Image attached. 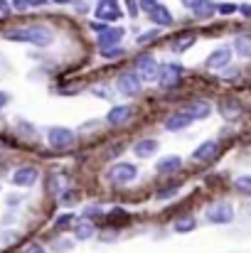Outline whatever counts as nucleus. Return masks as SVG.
Instances as JSON below:
<instances>
[{
  "label": "nucleus",
  "instance_id": "nucleus-33",
  "mask_svg": "<svg viewBox=\"0 0 251 253\" xmlns=\"http://www.w3.org/2000/svg\"><path fill=\"white\" fill-rule=\"evenodd\" d=\"M86 216L91 219V216H101V209H96V207H89L86 209Z\"/></svg>",
  "mask_w": 251,
  "mask_h": 253
},
{
  "label": "nucleus",
  "instance_id": "nucleus-35",
  "mask_svg": "<svg viewBox=\"0 0 251 253\" xmlns=\"http://www.w3.org/2000/svg\"><path fill=\"white\" fill-rule=\"evenodd\" d=\"M237 10V5H222L219 7V12H224V15H229V12H234Z\"/></svg>",
  "mask_w": 251,
  "mask_h": 253
},
{
  "label": "nucleus",
  "instance_id": "nucleus-9",
  "mask_svg": "<svg viewBox=\"0 0 251 253\" xmlns=\"http://www.w3.org/2000/svg\"><path fill=\"white\" fill-rule=\"evenodd\" d=\"M121 37H123V30H121V27H116V30H103L101 37H99V49H101V52L113 49V47L121 42Z\"/></svg>",
  "mask_w": 251,
  "mask_h": 253
},
{
  "label": "nucleus",
  "instance_id": "nucleus-36",
  "mask_svg": "<svg viewBox=\"0 0 251 253\" xmlns=\"http://www.w3.org/2000/svg\"><path fill=\"white\" fill-rule=\"evenodd\" d=\"M25 253H45V249H42V246H30Z\"/></svg>",
  "mask_w": 251,
  "mask_h": 253
},
{
  "label": "nucleus",
  "instance_id": "nucleus-40",
  "mask_svg": "<svg viewBox=\"0 0 251 253\" xmlns=\"http://www.w3.org/2000/svg\"><path fill=\"white\" fill-rule=\"evenodd\" d=\"M113 2H116V0H113Z\"/></svg>",
  "mask_w": 251,
  "mask_h": 253
},
{
  "label": "nucleus",
  "instance_id": "nucleus-26",
  "mask_svg": "<svg viewBox=\"0 0 251 253\" xmlns=\"http://www.w3.org/2000/svg\"><path fill=\"white\" fill-rule=\"evenodd\" d=\"M72 246H74V241H72V239H59V241H54V249H57L59 253H67Z\"/></svg>",
  "mask_w": 251,
  "mask_h": 253
},
{
  "label": "nucleus",
  "instance_id": "nucleus-4",
  "mask_svg": "<svg viewBox=\"0 0 251 253\" xmlns=\"http://www.w3.org/2000/svg\"><path fill=\"white\" fill-rule=\"evenodd\" d=\"M108 177H111L113 184H128V182H133L138 177V168L131 165V163H118L116 168H111Z\"/></svg>",
  "mask_w": 251,
  "mask_h": 253
},
{
  "label": "nucleus",
  "instance_id": "nucleus-1",
  "mask_svg": "<svg viewBox=\"0 0 251 253\" xmlns=\"http://www.w3.org/2000/svg\"><path fill=\"white\" fill-rule=\"evenodd\" d=\"M5 37L12 40V42H30V44H37V47H47V44H52V32H50L47 27H40V25L7 30Z\"/></svg>",
  "mask_w": 251,
  "mask_h": 253
},
{
  "label": "nucleus",
  "instance_id": "nucleus-18",
  "mask_svg": "<svg viewBox=\"0 0 251 253\" xmlns=\"http://www.w3.org/2000/svg\"><path fill=\"white\" fill-rule=\"evenodd\" d=\"M151 20H153V22H158V25H163V27L172 25V15H170V10H167L165 5H158V7L151 12Z\"/></svg>",
  "mask_w": 251,
  "mask_h": 253
},
{
  "label": "nucleus",
  "instance_id": "nucleus-29",
  "mask_svg": "<svg viewBox=\"0 0 251 253\" xmlns=\"http://www.w3.org/2000/svg\"><path fill=\"white\" fill-rule=\"evenodd\" d=\"M177 194V184L175 187H165L163 192H158V199H170V197H175Z\"/></svg>",
  "mask_w": 251,
  "mask_h": 253
},
{
  "label": "nucleus",
  "instance_id": "nucleus-39",
  "mask_svg": "<svg viewBox=\"0 0 251 253\" xmlns=\"http://www.w3.org/2000/svg\"><path fill=\"white\" fill-rule=\"evenodd\" d=\"M57 2H69V0H57Z\"/></svg>",
  "mask_w": 251,
  "mask_h": 253
},
{
  "label": "nucleus",
  "instance_id": "nucleus-37",
  "mask_svg": "<svg viewBox=\"0 0 251 253\" xmlns=\"http://www.w3.org/2000/svg\"><path fill=\"white\" fill-rule=\"evenodd\" d=\"M7 101H10V96H7V93H2V91H0V108H2V106H5V103H7Z\"/></svg>",
  "mask_w": 251,
  "mask_h": 253
},
{
  "label": "nucleus",
  "instance_id": "nucleus-7",
  "mask_svg": "<svg viewBox=\"0 0 251 253\" xmlns=\"http://www.w3.org/2000/svg\"><path fill=\"white\" fill-rule=\"evenodd\" d=\"M180 74H182V67H177V64H165V67H160L158 84L170 88V86H175L177 82H180Z\"/></svg>",
  "mask_w": 251,
  "mask_h": 253
},
{
  "label": "nucleus",
  "instance_id": "nucleus-38",
  "mask_svg": "<svg viewBox=\"0 0 251 253\" xmlns=\"http://www.w3.org/2000/svg\"><path fill=\"white\" fill-rule=\"evenodd\" d=\"M244 12H247V15H251V7H244Z\"/></svg>",
  "mask_w": 251,
  "mask_h": 253
},
{
  "label": "nucleus",
  "instance_id": "nucleus-11",
  "mask_svg": "<svg viewBox=\"0 0 251 253\" xmlns=\"http://www.w3.org/2000/svg\"><path fill=\"white\" fill-rule=\"evenodd\" d=\"M96 17L99 20H118L121 17V10H118V5L113 0H103V2L96 5Z\"/></svg>",
  "mask_w": 251,
  "mask_h": 253
},
{
  "label": "nucleus",
  "instance_id": "nucleus-32",
  "mask_svg": "<svg viewBox=\"0 0 251 253\" xmlns=\"http://www.w3.org/2000/svg\"><path fill=\"white\" fill-rule=\"evenodd\" d=\"M158 5H160L158 0H141V7H143V10H148V12H153Z\"/></svg>",
  "mask_w": 251,
  "mask_h": 253
},
{
  "label": "nucleus",
  "instance_id": "nucleus-8",
  "mask_svg": "<svg viewBox=\"0 0 251 253\" xmlns=\"http://www.w3.org/2000/svg\"><path fill=\"white\" fill-rule=\"evenodd\" d=\"M217 153H219V143L207 140V143H202V145L192 153V160H197V163H209V160L217 158Z\"/></svg>",
  "mask_w": 251,
  "mask_h": 253
},
{
  "label": "nucleus",
  "instance_id": "nucleus-17",
  "mask_svg": "<svg viewBox=\"0 0 251 253\" xmlns=\"http://www.w3.org/2000/svg\"><path fill=\"white\" fill-rule=\"evenodd\" d=\"M94 224L89 221V219H84V221H77V226H74V236H77V241H86V239H91L94 236Z\"/></svg>",
  "mask_w": 251,
  "mask_h": 253
},
{
  "label": "nucleus",
  "instance_id": "nucleus-22",
  "mask_svg": "<svg viewBox=\"0 0 251 253\" xmlns=\"http://www.w3.org/2000/svg\"><path fill=\"white\" fill-rule=\"evenodd\" d=\"M195 226H197V221L192 216H185V219H177L175 221V231L177 234H190V231H195Z\"/></svg>",
  "mask_w": 251,
  "mask_h": 253
},
{
  "label": "nucleus",
  "instance_id": "nucleus-20",
  "mask_svg": "<svg viewBox=\"0 0 251 253\" xmlns=\"http://www.w3.org/2000/svg\"><path fill=\"white\" fill-rule=\"evenodd\" d=\"M182 165V160L177 158V155H170V158H163V160H158V165H155V169L158 172H163V174H167V172H175V169Z\"/></svg>",
  "mask_w": 251,
  "mask_h": 253
},
{
  "label": "nucleus",
  "instance_id": "nucleus-12",
  "mask_svg": "<svg viewBox=\"0 0 251 253\" xmlns=\"http://www.w3.org/2000/svg\"><path fill=\"white\" fill-rule=\"evenodd\" d=\"M131 116H133V108H131V106H116V108L108 111V118H106V121H108L111 126H123Z\"/></svg>",
  "mask_w": 251,
  "mask_h": 253
},
{
  "label": "nucleus",
  "instance_id": "nucleus-21",
  "mask_svg": "<svg viewBox=\"0 0 251 253\" xmlns=\"http://www.w3.org/2000/svg\"><path fill=\"white\" fill-rule=\"evenodd\" d=\"M234 49H237V54H242V57H251V35H239V37L234 40Z\"/></svg>",
  "mask_w": 251,
  "mask_h": 253
},
{
  "label": "nucleus",
  "instance_id": "nucleus-28",
  "mask_svg": "<svg viewBox=\"0 0 251 253\" xmlns=\"http://www.w3.org/2000/svg\"><path fill=\"white\" fill-rule=\"evenodd\" d=\"M72 221H74V214H64V216H59V219H57V224H54V226H57V229H67Z\"/></svg>",
  "mask_w": 251,
  "mask_h": 253
},
{
  "label": "nucleus",
  "instance_id": "nucleus-34",
  "mask_svg": "<svg viewBox=\"0 0 251 253\" xmlns=\"http://www.w3.org/2000/svg\"><path fill=\"white\" fill-rule=\"evenodd\" d=\"M200 2H202V0H182V5H185V7H190V10H195Z\"/></svg>",
  "mask_w": 251,
  "mask_h": 253
},
{
  "label": "nucleus",
  "instance_id": "nucleus-2",
  "mask_svg": "<svg viewBox=\"0 0 251 253\" xmlns=\"http://www.w3.org/2000/svg\"><path fill=\"white\" fill-rule=\"evenodd\" d=\"M118 91L121 93H126V96H138L141 93V86H143V79L138 77V72H123L121 77H118Z\"/></svg>",
  "mask_w": 251,
  "mask_h": 253
},
{
  "label": "nucleus",
  "instance_id": "nucleus-27",
  "mask_svg": "<svg viewBox=\"0 0 251 253\" xmlns=\"http://www.w3.org/2000/svg\"><path fill=\"white\" fill-rule=\"evenodd\" d=\"M155 37H158V30H148V32H143V35L138 37V44H151Z\"/></svg>",
  "mask_w": 251,
  "mask_h": 253
},
{
  "label": "nucleus",
  "instance_id": "nucleus-31",
  "mask_svg": "<svg viewBox=\"0 0 251 253\" xmlns=\"http://www.w3.org/2000/svg\"><path fill=\"white\" fill-rule=\"evenodd\" d=\"M128 2V12H131V17H136L138 12H141V2L138 0H126Z\"/></svg>",
  "mask_w": 251,
  "mask_h": 253
},
{
  "label": "nucleus",
  "instance_id": "nucleus-15",
  "mask_svg": "<svg viewBox=\"0 0 251 253\" xmlns=\"http://www.w3.org/2000/svg\"><path fill=\"white\" fill-rule=\"evenodd\" d=\"M155 150H158V140H153V138L138 140V143L133 145V153H136L138 158H151V155H153Z\"/></svg>",
  "mask_w": 251,
  "mask_h": 253
},
{
  "label": "nucleus",
  "instance_id": "nucleus-24",
  "mask_svg": "<svg viewBox=\"0 0 251 253\" xmlns=\"http://www.w3.org/2000/svg\"><path fill=\"white\" fill-rule=\"evenodd\" d=\"M214 12V2H209V0H202L197 7H195V15L197 17H209Z\"/></svg>",
  "mask_w": 251,
  "mask_h": 253
},
{
  "label": "nucleus",
  "instance_id": "nucleus-30",
  "mask_svg": "<svg viewBox=\"0 0 251 253\" xmlns=\"http://www.w3.org/2000/svg\"><path fill=\"white\" fill-rule=\"evenodd\" d=\"M101 54H103L106 59H116V57L123 54V49H121V47H113V49H106V52H101Z\"/></svg>",
  "mask_w": 251,
  "mask_h": 253
},
{
  "label": "nucleus",
  "instance_id": "nucleus-3",
  "mask_svg": "<svg viewBox=\"0 0 251 253\" xmlns=\"http://www.w3.org/2000/svg\"><path fill=\"white\" fill-rule=\"evenodd\" d=\"M136 72H138V77H141L143 82H153V79L158 77L160 67H158L155 57H151V54H143V57H138V59H136Z\"/></svg>",
  "mask_w": 251,
  "mask_h": 253
},
{
  "label": "nucleus",
  "instance_id": "nucleus-13",
  "mask_svg": "<svg viewBox=\"0 0 251 253\" xmlns=\"http://www.w3.org/2000/svg\"><path fill=\"white\" fill-rule=\"evenodd\" d=\"M35 179H37L35 168H20L12 174V184H17V187H30V184H35Z\"/></svg>",
  "mask_w": 251,
  "mask_h": 253
},
{
  "label": "nucleus",
  "instance_id": "nucleus-19",
  "mask_svg": "<svg viewBox=\"0 0 251 253\" xmlns=\"http://www.w3.org/2000/svg\"><path fill=\"white\" fill-rule=\"evenodd\" d=\"M209 103H204V101H192L190 106H187V113L192 116V118H207L209 116Z\"/></svg>",
  "mask_w": 251,
  "mask_h": 253
},
{
  "label": "nucleus",
  "instance_id": "nucleus-14",
  "mask_svg": "<svg viewBox=\"0 0 251 253\" xmlns=\"http://www.w3.org/2000/svg\"><path fill=\"white\" fill-rule=\"evenodd\" d=\"M192 123V116L187 113V111H180V113H172L170 118L165 121V128L167 130H182V128H187Z\"/></svg>",
  "mask_w": 251,
  "mask_h": 253
},
{
  "label": "nucleus",
  "instance_id": "nucleus-25",
  "mask_svg": "<svg viewBox=\"0 0 251 253\" xmlns=\"http://www.w3.org/2000/svg\"><path fill=\"white\" fill-rule=\"evenodd\" d=\"M192 42H195V35H185V37H180V40L172 44V49H175V52H185Z\"/></svg>",
  "mask_w": 251,
  "mask_h": 253
},
{
  "label": "nucleus",
  "instance_id": "nucleus-5",
  "mask_svg": "<svg viewBox=\"0 0 251 253\" xmlns=\"http://www.w3.org/2000/svg\"><path fill=\"white\" fill-rule=\"evenodd\" d=\"M47 138H50V145L57 148V150H64V148L74 145V133L69 128H50Z\"/></svg>",
  "mask_w": 251,
  "mask_h": 253
},
{
  "label": "nucleus",
  "instance_id": "nucleus-10",
  "mask_svg": "<svg viewBox=\"0 0 251 253\" xmlns=\"http://www.w3.org/2000/svg\"><path fill=\"white\" fill-rule=\"evenodd\" d=\"M229 59H232V52L227 47H219L207 57V69H224L229 64Z\"/></svg>",
  "mask_w": 251,
  "mask_h": 253
},
{
  "label": "nucleus",
  "instance_id": "nucleus-23",
  "mask_svg": "<svg viewBox=\"0 0 251 253\" xmlns=\"http://www.w3.org/2000/svg\"><path fill=\"white\" fill-rule=\"evenodd\" d=\"M234 187L242 192V194H251V174H242L234 179Z\"/></svg>",
  "mask_w": 251,
  "mask_h": 253
},
{
  "label": "nucleus",
  "instance_id": "nucleus-16",
  "mask_svg": "<svg viewBox=\"0 0 251 253\" xmlns=\"http://www.w3.org/2000/svg\"><path fill=\"white\" fill-rule=\"evenodd\" d=\"M219 111H222V116L227 118V121H234L239 113H242V106H239V101H222L219 103Z\"/></svg>",
  "mask_w": 251,
  "mask_h": 253
},
{
  "label": "nucleus",
  "instance_id": "nucleus-6",
  "mask_svg": "<svg viewBox=\"0 0 251 253\" xmlns=\"http://www.w3.org/2000/svg\"><path fill=\"white\" fill-rule=\"evenodd\" d=\"M207 219H209L212 224H229V221L234 219V209H232V204H227V202L212 204V207L207 209Z\"/></svg>",
  "mask_w": 251,
  "mask_h": 253
}]
</instances>
